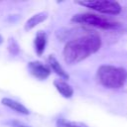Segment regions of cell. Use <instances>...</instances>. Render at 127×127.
<instances>
[{
  "label": "cell",
  "instance_id": "7a4b0ae2",
  "mask_svg": "<svg viewBox=\"0 0 127 127\" xmlns=\"http://www.w3.org/2000/svg\"><path fill=\"white\" fill-rule=\"evenodd\" d=\"M96 75L99 83L110 89L120 88L127 81V70L125 68L109 64L99 66Z\"/></svg>",
  "mask_w": 127,
  "mask_h": 127
},
{
  "label": "cell",
  "instance_id": "ba28073f",
  "mask_svg": "<svg viewBox=\"0 0 127 127\" xmlns=\"http://www.w3.org/2000/svg\"><path fill=\"white\" fill-rule=\"evenodd\" d=\"M54 85L58 92L64 98H70L73 95V89L66 81L63 79H56L54 80Z\"/></svg>",
  "mask_w": 127,
  "mask_h": 127
},
{
  "label": "cell",
  "instance_id": "8fae6325",
  "mask_svg": "<svg viewBox=\"0 0 127 127\" xmlns=\"http://www.w3.org/2000/svg\"><path fill=\"white\" fill-rule=\"evenodd\" d=\"M57 127H87L85 124L76 121L66 120L64 118H59L57 120Z\"/></svg>",
  "mask_w": 127,
  "mask_h": 127
},
{
  "label": "cell",
  "instance_id": "6da1fadb",
  "mask_svg": "<svg viewBox=\"0 0 127 127\" xmlns=\"http://www.w3.org/2000/svg\"><path fill=\"white\" fill-rule=\"evenodd\" d=\"M100 47V37L89 33L68 41L64 48L63 57L67 64H75L96 53Z\"/></svg>",
  "mask_w": 127,
  "mask_h": 127
},
{
  "label": "cell",
  "instance_id": "8992f818",
  "mask_svg": "<svg viewBox=\"0 0 127 127\" xmlns=\"http://www.w3.org/2000/svg\"><path fill=\"white\" fill-rule=\"evenodd\" d=\"M48 64H49V67L50 69H52L56 74H58L62 79H68L69 75L67 74V72L64 70V68L62 66V64L59 63V61L53 56H49L48 58Z\"/></svg>",
  "mask_w": 127,
  "mask_h": 127
},
{
  "label": "cell",
  "instance_id": "9c48e42d",
  "mask_svg": "<svg viewBox=\"0 0 127 127\" xmlns=\"http://www.w3.org/2000/svg\"><path fill=\"white\" fill-rule=\"evenodd\" d=\"M46 45H47V35H46V33L39 31L36 34V37L34 40V47H35V51L38 56L43 55Z\"/></svg>",
  "mask_w": 127,
  "mask_h": 127
},
{
  "label": "cell",
  "instance_id": "7c38bea8",
  "mask_svg": "<svg viewBox=\"0 0 127 127\" xmlns=\"http://www.w3.org/2000/svg\"><path fill=\"white\" fill-rule=\"evenodd\" d=\"M7 124L10 125L11 127H30V126L26 125L25 123H23V122H21L19 120H15V119H13V120L11 119V120L7 121Z\"/></svg>",
  "mask_w": 127,
  "mask_h": 127
},
{
  "label": "cell",
  "instance_id": "5b68a950",
  "mask_svg": "<svg viewBox=\"0 0 127 127\" xmlns=\"http://www.w3.org/2000/svg\"><path fill=\"white\" fill-rule=\"evenodd\" d=\"M28 69L29 72L39 80H44L47 77H49V75L51 74L50 67L39 61L30 62L28 64Z\"/></svg>",
  "mask_w": 127,
  "mask_h": 127
},
{
  "label": "cell",
  "instance_id": "277c9868",
  "mask_svg": "<svg viewBox=\"0 0 127 127\" xmlns=\"http://www.w3.org/2000/svg\"><path fill=\"white\" fill-rule=\"evenodd\" d=\"M77 4L85 6L99 13L108 14V15H117L121 12V6L118 2L110 0H95V1H78Z\"/></svg>",
  "mask_w": 127,
  "mask_h": 127
},
{
  "label": "cell",
  "instance_id": "30bf717a",
  "mask_svg": "<svg viewBox=\"0 0 127 127\" xmlns=\"http://www.w3.org/2000/svg\"><path fill=\"white\" fill-rule=\"evenodd\" d=\"M48 18V13L47 12H40L38 14L33 15L30 19L27 20V22L25 23V30L30 31L33 28H35L37 25H39L40 23L44 22L46 19Z\"/></svg>",
  "mask_w": 127,
  "mask_h": 127
},
{
  "label": "cell",
  "instance_id": "3957f363",
  "mask_svg": "<svg viewBox=\"0 0 127 127\" xmlns=\"http://www.w3.org/2000/svg\"><path fill=\"white\" fill-rule=\"evenodd\" d=\"M71 21L78 24H84V25H88V26H92V27H96L104 30L115 29L119 27V24L117 22L107 19L105 17L98 16L96 14H91V13L76 14L72 16Z\"/></svg>",
  "mask_w": 127,
  "mask_h": 127
},
{
  "label": "cell",
  "instance_id": "52a82bcc",
  "mask_svg": "<svg viewBox=\"0 0 127 127\" xmlns=\"http://www.w3.org/2000/svg\"><path fill=\"white\" fill-rule=\"evenodd\" d=\"M1 102H2L3 105L7 106L8 108L14 110L17 113H20V114H23V115H28L30 113L29 109L26 106H24L22 103L14 100V99H11V98H8V97H4V98H2Z\"/></svg>",
  "mask_w": 127,
  "mask_h": 127
},
{
  "label": "cell",
  "instance_id": "4fadbf2b",
  "mask_svg": "<svg viewBox=\"0 0 127 127\" xmlns=\"http://www.w3.org/2000/svg\"><path fill=\"white\" fill-rule=\"evenodd\" d=\"M2 41H3V39H2V37H1V36H0V44H1V43H2Z\"/></svg>",
  "mask_w": 127,
  "mask_h": 127
}]
</instances>
